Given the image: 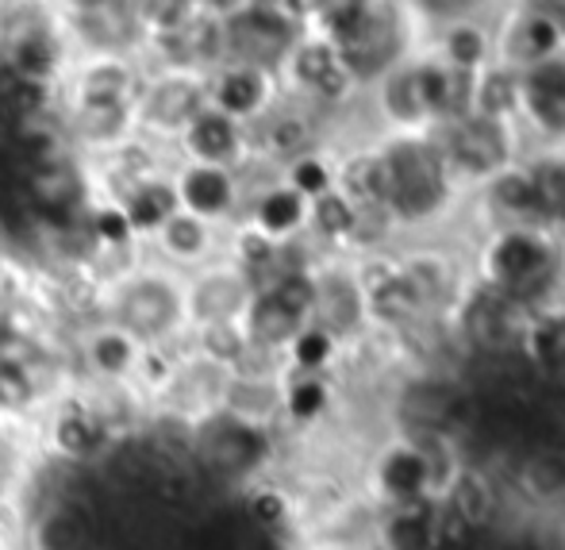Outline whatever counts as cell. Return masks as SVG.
Masks as SVG:
<instances>
[{
    "label": "cell",
    "instance_id": "5bb4252c",
    "mask_svg": "<svg viewBox=\"0 0 565 550\" xmlns=\"http://www.w3.org/2000/svg\"><path fill=\"white\" fill-rule=\"evenodd\" d=\"M227 35V62H243L254 70H274L277 62L289 59V51L297 46V28L281 8L250 4L238 15L224 20Z\"/></svg>",
    "mask_w": 565,
    "mask_h": 550
},
{
    "label": "cell",
    "instance_id": "60d3db41",
    "mask_svg": "<svg viewBox=\"0 0 565 550\" xmlns=\"http://www.w3.org/2000/svg\"><path fill=\"white\" fill-rule=\"evenodd\" d=\"M181 355H185V342H181V347H142L139 362H135V373H131V393L147 404V412L154 409L166 396V389L173 385Z\"/></svg>",
    "mask_w": 565,
    "mask_h": 550
},
{
    "label": "cell",
    "instance_id": "f1b7e54d",
    "mask_svg": "<svg viewBox=\"0 0 565 550\" xmlns=\"http://www.w3.org/2000/svg\"><path fill=\"white\" fill-rule=\"evenodd\" d=\"M331 46L339 51V62L350 77H377V74H385L396 54L393 20H385V15H377V12H365L362 23Z\"/></svg>",
    "mask_w": 565,
    "mask_h": 550
},
{
    "label": "cell",
    "instance_id": "836d02e7",
    "mask_svg": "<svg viewBox=\"0 0 565 550\" xmlns=\"http://www.w3.org/2000/svg\"><path fill=\"white\" fill-rule=\"evenodd\" d=\"M520 93H523V105H527L531 119H535L543 131L565 135V62L562 59H546V62H539V66H531Z\"/></svg>",
    "mask_w": 565,
    "mask_h": 550
},
{
    "label": "cell",
    "instance_id": "4dcf8cb0",
    "mask_svg": "<svg viewBox=\"0 0 565 550\" xmlns=\"http://www.w3.org/2000/svg\"><path fill=\"white\" fill-rule=\"evenodd\" d=\"M292 82L300 89L316 93L320 101H342L354 85V77L342 70L339 51L331 43H300L289 51Z\"/></svg>",
    "mask_w": 565,
    "mask_h": 550
},
{
    "label": "cell",
    "instance_id": "2e32d148",
    "mask_svg": "<svg viewBox=\"0 0 565 550\" xmlns=\"http://www.w3.org/2000/svg\"><path fill=\"white\" fill-rule=\"evenodd\" d=\"M439 508L473 539V543L481 536H489L508 508V493H504V482H500L497 466L481 458H469L466 466H461V474L454 477L450 493L443 497Z\"/></svg>",
    "mask_w": 565,
    "mask_h": 550
},
{
    "label": "cell",
    "instance_id": "ba28073f",
    "mask_svg": "<svg viewBox=\"0 0 565 550\" xmlns=\"http://www.w3.org/2000/svg\"><path fill=\"white\" fill-rule=\"evenodd\" d=\"M70 62H74V54L66 46V35H62V23H51L43 15L8 23L4 43H0V66H4V74L20 77V82H39L58 89Z\"/></svg>",
    "mask_w": 565,
    "mask_h": 550
},
{
    "label": "cell",
    "instance_id": "7c38bea8",
    "mask_svg": "<svg viewBox=\"0 0 565 550\" xmlns=\"http://www.w3.org/2000/svg\"><path fill=\"white\" fill-rule=\"evenodd\" d=\"M142 77L147 70L135 54H85L70 62L58 105H135Z\"/></svg>",
    "mask_w": 565,
    "mask_h": 550
},
{
    "label": "cell",
    "instance_id": "7dc6e473",
    "mask_svg": "<svg viewBox=\"0 0 565 550\" xmlns=\"http://www.w3.org/2000/svg\"><path fill=\"white\" fill-rule=\"evenodd\" d=\"M285 186H289L292 193L305 197V201H316V197L335 189V170H331V162L323 155L308 150V155H300L297 162L285 166Z\"/></svg>",
    "mask_w": 565,
    "mask_h": 550
},
{
    "label": "cell",
    "instance_id": "bcb514c9",
    "mask_svg": "<svg viewBox=\"0 0 565 550\" xmlns=\"http://www.w3.org/2000/svg\"><path fill=\"white\" fill-rule=\"evenodd\" d=\"M520 101H523L520 82L512 74H504V70H492V74H484L473 85V116L504 124V116H512L520 108Z\"/></svg>",
    "mask_w": 565,
    "mask_h": 550
},
{
    "label": "cell",
    "instance_id": "d590c367",
    "mask_svg": "<svg viewBox=\"0 0 565 550\" xmlns=\"http://www.w3.org/2000/svg\"><path fill=\"white\" fill-rule=\"evenodd\" d=\"M335 189L354 209H388V170L381 150L350 155L335 170Z\"/></svg>",
    "mask_w": 565,
    "mask_h": 550
},
{
    "label": "cell",
    "instance_id": "cb8c5ba5",
    "mask_svg": "<svg viewBox=\"0 0 565 550\" xmlns=\"http://www.w3.org/2000/svg\"><path fill=\"white\" fill-rule=\"evenodd\" d=\"M316 277V308H312V324L323 328L342 350L354 347L365 331V300L358 289L354 269H312Z\"/></svg>",
    "mask_w": 565,
    "mask_h": 550
},
{
    "label": "cell",
    "instance_id": "c3c4849f",
    "mask_svg": "<svg viewBox=\"0 0 565 550\" xmlns=\"http://www.w3.org/2000/svg\"><path fill=\"white\" fill-rule=\"evenodd\" d=\"M558 46V28L551 20H523L512 35V54L523 62H546Z\"/></svg>",
    "mask_w": 565,
    "mask_h": 550
},
{
    "label": "cell",
    "instance_id": "11a10c76",
    "mask_svg": "<svg viewBox=\"0 0 565 550\" xmlns=\"http://www.w3.org/2000/svg\"><path fill=\"white\" fill-rule=\"evenodd\" d=\"M323 4H328V0H285V8H281V12L289 15V20H300V15L323 12Z\"/></svg>",
    "mask_w": 565,
    "mask_h": 550
},
{
    "label": "cell",
    "instance_id": "7a4b0ae2",
    "mask_svg": "<svg viewBox=\"0 0 565 550\" xmlns=\"http://www.w3.org/2000/svg\"><path fill=\"white\" fill-rule=\"evenodd\" d=\"M39 451L51 462L70 469H100L105 458L113 454L119 435L105 420V412L97 409L89 389L77 385L62 389L51 404L43 409V416L35 420Z\"/></svg>",
    "mask_w": 565,
    "mask_h": 550
},
{
    "label": "cell",
    "instance_id": "8992f818",
    "mask_svg": "<svg viewBox=\"0 0 565 550\" xmlns=\"http://www.w3.org/2000/svg\"><path fill=\"white\" fill-rule=\"evenodd\" d=\"M358 489L373 508L431 500L427 497V462L419 443L404 432H385V440H377V446L365 454Z\"/></svg>",
    "mask_w": 565,
    "mask_h": 550
},
{
    "label": "cell",
    "instance_id": "44dd1931",
    "mask_svg": "<svg viewBox=\"0 0 565 550\" xmlns=\"http://www.w3.org/2000/svg\"><path fill=\"white\" fill-rule=\"evenodd\" d=\"M250 150H254L250 131L216 108H204L201 116L181 131V139L173 142V158H178V162L224 166V170H235V173L246 166Z\"/></svg>",
    "mask_w": 565,
    "mask_h": 550
},
{
    "label": "cell",
    "instance_id": "ffe728a7",
    "mask_svg": "<svg viewBox=\"0 0 565 550\" xmlns=\"http://www.w3.org/2000/svg\"><path fill=\"white\" fill-rule=\"evenodd\" d=\"M58 15L62 35H66L74 59H85V54H139L142 46V31L135 28L127 0H108V4Z\"/></svg>",
    "mask_w": 565,
    "mask_h": 550
},
{
    "label": "cell",
    "instance_id": "7402d4cb",
    "mask_svg": "<svg viewBox=\"0 0 565 550\" xmlns=\"http://www.w3.org/2000/svg\"><path fill=\"white\" fill-rule=\"evenodd\" d=\"M142 251H150L147 258H154L158 266L185 277V274H193V269L220 258V251H224V231L178 209L154 231V239H150Z\"/></svg>",
    "mask_w": 565,
    "mask_h": 550
},
{
    "label": "cell",
    "instance_id": "f907efd6",
    "mask_svg": "<svg viewBox=\"0 0 565 550\" xmlns=\"http://www.w3.org/2000/svg\"><path fill=\"white\" fill-rule=\"evenodd\" d=\"M381 101H385V112L396 119V124H416V119L427 116L424 105H419V93H416L412 74H393V77H388Z\"/></svg>",
    "mask_w": 565,
    "mask_h": 550
},
{
    "label": "cell",
    "instance_id": "d6986e66",
    "mask_svg": "<svg viewBox=\"0 0 565 550\" xmlns=\"http://www.w3.org/2000/svg\"><path fill=\"white\" fill-rule=\"evenodd\" d=\"M435 147L443 150L450 170L473 173V178H492V173L508 170V155H512L508 127L484 116L443 124V135H435Z\"/></svg>",
    "mask_w": 565,
    "mask_h": 550
},
{
    "label": "cell",
    "instance_id": "e0dca14e",
    "mask_svg": "<svg viewBox=\"0 0 565 550\" xmlns=\"http://www.w3.org/2000/svg\"><path fill=\"white\" fill-rule=\"evenodd\" d=\"M170 178H173V193H178L181 212L212 223V228L238 223V212H243V181H238L235 170L173 162Z\"/></svg>",
    "mask_w": 565,
    "mask_h": 550
},
{
    "label": "cell",
    "instance_id": "484cf974",
    "mask_svg": "<svg viewBox=\"0 0 565 550\" xmlns=\"http://www.w3.org/2000/svg\"><path fill=\"white\" fill-rule=\"evenodd\" d=\"M370 550H447L443 547V508L435 500L377 508Z\"/></svg>",
    "mask_w": 565,
    "mask_h": 550
},
{
    "label": "cell",
    "instance_id": "603a6c76",
    "mask_svg": "<svg viewBox=\"0 0 565 550\" xmlns=\"http://www.w3.org/2000/svg\"><path fill=\"white\" fill-rule=\"evenodd\" d=\"M342 409L335 373H285L281 381V432L297 440L320 435Z\"/></svg>",
    "mask_w": 565,
    "mask_h": 550
},
{
    "label": "cell",
    "instance_id": "8d00e7d4",
    "mask_svg": "<svg viewBox=\"0 0 565 550\" xmlns=\"http://www.w3.org/2000/svg\"><path fill=\"white\" fill-rule=\"evenodd\" d=\"M401 269H404L412 293L419 297V305H424V313L431 316V320H439L443 308H447L450 300H458L454 269H450L447 258H439V254H416V258H404Z\"/></svg>",
    "mask_w": 565,
    "mask_h": 550
},
{
    "label": "cell",
    "instance_id": "d6a6232c",
    "mask_svg": "<svg viewBox=\"0 0 565 550\" xmlns=\"http://www.w3.org/2000/svg\"><path fill=\"white\" fill-rule=\"evenodd\" d=\"M246 223H254V228L274 239V243H292V239L308 228V201L300 193H292L285 181H277V186L262 189L250 201Z\"/></svg>",
    "mask_w": 565,
    "mask_h": 550
},
{
    "label": "cell",
    "instance_id": "680465c9",
    "mask_svg": "<svg viewBox=\"0 0 565 550\" xmlns=\"http://www.w3.org/2000/svg\"><path fill=\"white\" fill-rule=\"evenodd\" d=\"M554 223H558V228H562V235H565V209L558 212V216H554Z\"/></svg>",
    "mask_w": 565,
    "mask_h": 550
},
{
    "label": "cell",
    "instance_id": "5b68a950",
    "mask_svg": "<svg viewBox=\"0 0 565 550\" xmlns=\"http://www.w3.org/2000/svg\"><path fill=\"white\" fill-rule=\"evenodd\" d=\"M209 108V74L196 70H154L135 97V131L173 150L189 124Z\"/></svg>",
    "mask_w": 565,
    "mask_h": 550
},
{
    "label": "cell",
    "instance_id": "6da1fadb",
    "mask_svg": "<svg viewBox=\"0 0 565 550\" xmlns=\"http://www.w3.org/2000/svg\"><path fill=\"white\" fill-rule=\"evenodd\" d=\"M100 320L116 324L139 347H181L189 335L185 277L142 254L131 269L105 282Z\"/></svg>",
    "mask_w": 565,
    "mask_h": 550
},
{
    "label": "cell",
    "instance_id": "9c48e42d",
    "mask_svg": "<svg viewBox=\"0 0 565 550\" xmlns=\"http://www.w3.org/2000/svg\"><path fill=\"white\" fill-rule=\"evenodd\" d=\"M527 316V308H520L504 293L481 285L458 305V347H466L477 358L515 355Z\"/></svg>",
    "mask_w": 565,
    "mask_h": 550
},
{
    "label": "cell",
    "instance_id": "db71d44e",
    "mask_svg": "<svg viewBox=\"0 0 565 550\" xmlns=\"http://www.w3.org/2000/svg\"><path fill=\"white\" fill-rule=\"evenodd\" d=\"M201 8L209 15H216V20H231V15H238L243 8H250V0H201Z\"/></svg>",
    "mask_w": 565,
    "mask_h": 550
},
{
    "label": "cell",
    "instance_id": "ab89813d",
    "mask_svg": "<svg viewBox=\"0 0 565 550\" xmlns=\"http://www.w3.org/2000/svg\"><path fill=\"white\" fill-rule=\"evenodd\" d=\"M492 204L512 220V228H543L546 209L535 193V181L527 170H500L492 173Z\"/></svg>",
    "mask_w": 565,
    "mask_h": 550
},
{
    "label": "cell",
    "instance_id": "b9f144b4",
    "mask_svg": "<svg viewBox=\"0 0 565 550\" xmlns=\"http://www.w3.org/2000/svg\"><path fill=\"white\" fill-rule=\"evenodd\" d=\"M185 347L193 350V355H201L204 362L235 370V366L246 358V350H250V339H246V331H243V320L238 324H209V328L189 331Z\"/></svg>",
    "mask_w": 565,
    "mask_h": 550
},
{
    "label": "cell",
    "instance_id": "4fadbf2b",
    "mask_svg": "<svg viewBox=\"0 0 565 550\" xmlns=\"http://www.w3.org/2000/svg\"><path fill=\"white\" fill-rule=\"evenodd\" d=\"M254 300V285L235 262L220 254L216 262L185 274V320L189 331L209 324H238Z\"/></svg>",
    "mask_w": 565,
    "mask_h": 550
},
{
    "label": "cell",
    "instance_id": "f546056e",
    "mask_svg": "<svg viewBox=\"0 0 565 550\" xmlns=\"http://www.w3.org/2000/svg\"><path fill=\"white\" fill-rule=\"evenodd\" d=\"M281 378H262V373H231L224 416L250 427L281 432Z\"/></svg>",
    "mask_w": 565,
    "mask_h": 550
},
{
    "label": "cell",
    "instance_id": "f6af8a7d",
    "mask_svg": "<svg viewBox=\"0 0 565 550\" xmlns=\"http://www.w3.org/2000/svg\"><path fill=\"white\" fill-rule=\"evenodd\" d=\"M354 220H358V209L339 193V189L308 201V228H312L320 239H328V243H350Z\"/></svg>",
    "mask_w": 565,
    "mask_h": 550
},
{
    "label": "cell",
    "instance_id": "ee69618b",
    "mask_svg": "<svg viewBox=\"0 0 565 550\" xmlns=\"http://www.w3.org/2000/svg\"><path fill=\"white\" fill-rule=\"evenodd\" d=\"M127 8H131V20L142 31V39L181 31L204 12L201 0H127Z\"/></svg>",
    "mask_w": 565,
    "mask_h": 550
},
{
    "label": "cell",
    "instance_id": "9a60e30c",
    "mask_svg": "<svg viewBox=\"0 0 565 550\" xmlns=\"http://www.w3.org/2000/svg\"><path fill=\"white\" fill-rule=\"evenodd\" d=\"M354 277H358V289H362V300H365V320L377 324V328L404 335V331L416 328V324L431 320V316L424 313V305H419V297L412 293L401 262L370 258L354 269Z\"/></svg>",
    "mask_w": 565,
    "mask_h": 550
},
{
    "label": "cell",
    "instance_id": "816d5d0a",
    "mask_svg": "<svg viewBox=\"0 0 565 550\" xmlns=\"http://www.w3.org/2000/svg\"><path fill=\"white\" fill-rule=\"evenodd\" d=\"M447 54H450L454 70H466V74H473V66H481V59H484V39L477 35V31L461 28V31H454V35L447 39Z\"/></svg>",
    "mask_w": 565,
    "mask_h": 550
},
{
    "label": "cell",
    "instance_id": "52a82bcc",
    "mask_svg": "<svg viewBox=\"0 0 565 550\" xmlns=\"http://www.w3.org/2000/svg\"><path fill=\"white\" fill-rule=\"evenodd\" d=\"M504 482L508 505L523 508L531 516H565V443H535L497 466Z\"/></svg>",
    "mask_w": 565,
    "mask_h": 550
},
{
    "label": "cell",
    "instance_id": "f5cc1de1",
    "mask_svg": "<svg viewBox=\"0 0 565 550\" xmlns=\"http://www.w3.org/2000/svg\"><path fill=\"white\" fill-rule=\"evenodd\" d=\"M20 432H23V427L8 424V420L0 416V466H12V462H15V451H20Z\"/></svg>",
    "mask_w": 565,
    "mask_h": 550
},
{
    "label": "cell",
    "instance_id": "277c9868",
    "mask_svg": "<svg viewBox=\"0 0 565 550\" xmlns=\"http://www.w3.org/2000/svg\"><path fill=\"white\" fill-rule=\"evenodd\" d=\"M393 220H427L450 197V166L435 139H393L385 150Z\"/></svg>",
    "mask_w": 565,
    "mask_h": 550
},
{
    "label": "cell",
    "instance_id": "9f6ffc18",
    "mask_svg": "<svg viewBox=\"0 0 565 550\" xmlns=\"http://www.w3.org/2000/svg\"><path fill=\"white\" fill-rule=\"evenodd\" d=\"M39 8H54V12H62L66 8V0H35Z\"/></svg>",
    "mask_w": 565,
    "mask_h": 550
},
{
    "label": "cell",
    "instance_id": "4316f807",
    "mask_svg": "<svg viewBox=\"0 0 565 550\" xmlns=\"http://www.w3.org/2000/svg\"><path fill=\"white\" fill-rule=\"evenodd\" d=\"M269 105H274V82H269L266 70L224 62L209 74V108L224 112L235 124H258Z\"/></svg>",
    "mask_w": 565,
    "mask_h": 550
},
{
    "label": "cell",
    "instance_id": "6f0895ef",
    "mask_svg": "<svg viewBox=\"0 0 565 550\" xmlns=\"http://www.w3.org/2000/svg\"><path fill=\"white\" fill-rule=\"evenodd\" d=\"M558 523H562V531H558V536H554V539H558V550H565V516H562Z\"/></svg>",
    "mask_w": 565,
    "mask_h": 550
},
{
    "label": "cell",
    "instance_id": "74e56055",
    "mask_svg": "<svg viewBox=\"0 0 565 550\" xmlns=\"http://www.w3.org/2000/svg\"><path fill=\"white\" fill-rule=\"evenodd\" d=\"M258 150L269 155L274 162H297L300 155L316 150L312 124L297 112H266L258 119Z\"/></svg>",
    "mask_w": 565,
    "mask_h": 550
},
{
    "label": "cell",
    "instance_id": "30bf717a",
    "mask_svg": "<svg viewBox=\"0 0 565 550\" xmlns=\"http://www.w3.org/2000/svg\"><path fill=\"white\" fill-rule=\"evenodd\" d=\"M28 550H108V523L85 493H62L46 500L23 531Z\"/></svg>",
    "mask_w": 565,
    "mask_h": 550
},
{
    "label": "cell",
    "instance_id": "8fae6325",
    "mask_svg": "<svg viewBox=\"0 0 565 550\" xmlns=\"http://www.w3.org/2000/svg\"><path fill=\"white\" fill-rule=\"evenodd\" d=\"M227 381H231V370L204 362L201 355H193V350L185 347V355H181V362H178V373H173V385L166 389V396L150 412L189 427V432H196V427L224 416Z\"/></svg>",
    "mask_w": 565,
    "mask_h": 550
},
{
    "label": "cell",
    "instance_id": "681fc988",
    "mask_svg": "<svg viewBox=\"0 0 565 550\" xmlns=\"http://www.w3.org/2000/svg\"><path fill=\"white\" fill-rule=\"evenodd\" d=\"M531 181H535V193L543 201L546 216H558L565 209V158H539L535 166H527Z\"/></svg>",
    "mask_w": 565,
    "mask_h": 550
},
{
    "label": "cell",
    "instance_id": "f35d334b",
    "mask_svg": "<svg viewBox=\"0 0 565 550\" xmlns=\"http://www.w3.org/2000/svg\"><path fill=\"white\" fill-rule=\"evenodd\" d=\"M408 435V432H404ZM424 451V462H427V497L435 505H443V497L450 493L454 477L461 474V466L469 462V451L458 435H447V432H424V435H412Z\"/></svg>",
    "mask_w": 565,
    "mask_h": 550
},
{
    "label": "cell",
    "instance_id": "91938a15",
    "mask_svg": "<svg viewBox=\"0 0 565 550\" xmlns=\"http://www.w3.org/2000/svg\"><path fill=\"white\" fill-rule=\"evenodd\" d=\"M0 550H28V547H0Z\"/></svg>",
    "mask_w": 565,
    "mask_h": 550
},
{
    "label": "cell",
    "instance_id": "e575fe53",
    "mask_svg": "<svg viewBox=\"0 0 565 550\" xmlns=\"http://www.w3.org/2000/svg\"><path fill=\"white\" fill-rule=\"evenodd\" d=\"M119 209H124L127 228L139 239V246H147L150 239H154V231L181 209L178 193H173V178L170 173H158V178L142 181L139 189H131V193L119 201Z\"/></svg>",
    "mask_w": 565,
    "mask_h": 550
},
{
    "label": "cell",
    "instance_id": "ac0fdd59",
    "mask_svg": "<svg viewBox=\"0 0 565 550\" xmlns=\"http://www.w3.org/2000/svg\"><path fill=\"white\" fill-rule=\"evenodd\" d=\"M139 355H142L139 342L108 320H93L89 328L74 335V370L82 385H97V389L131 385Z\"/></svg>",
    "mask_w": 565,
    "mask_h": 550
},
{
    "label": "cell",
    "instance_id": "1f68e13d",
    "mask_svg": "<svg viewBox=\"0 0 565 550\" xmlns=\"http://www.w3.org/2000/svg\"><path fill=\"white\" fill-rule=\"evenodd\" d=\"M308 324L312 320L289 313L269 289H254V300L243 316V331H246V339H250V347L269 350V355H285V347H289Z\"/></svg>",
    "mask_w": 565,
    "mask_h": 550
},
{
    "label": "cell",
    "instance_id": "83f0119b",
    "mask_svg": "<svg viewBox=\"0 0 565 550\" xmlns=\"http://www.w3.org/2000/svg\"><path fill=\"white\" fill-rule=\"evenodd\" d=\"M515 355L539 385H558L565 378V308H535L523 324Z\"/></svg>",
    "mask_w": 565,
    "mask_h": 550
},
{
    "label": "cell",
    "instance_id": "d4e9b609",
    "mask_svg": "<svg viewBox=\"0 0 565 550\" xmlns=\"http://www.w3.org/2000/svg\"><path fill=\"white\" fill-rule=\"evenodd\" d=\"M235 512L258 536H285L300 543V512L281 474H262L235 489Z\"/></svg>",
    "mask_w": 565,
    "mask_h": 550
},
{
    "label": "cell",
    "instance_id": "3957f363",
    "mask_svg": "<svg viewBox=\"0 0 565 550\" xmlns=\"http://www.w3.org/2000/svg\"><path fill=\"white\" fill-rule=\"evenodd\" d=\"M558 282V251L539 228H508L484 251V285L535 313Z\"/></svg>",
    "mask_w": 565,
    "mask_h": 550
},
{
    "label": "cell",
    "instance_id": "7bdbcfd3",
    "mask_svg": "<svg viewBox=\"0 0 565 550\" xmlns=\"http://www.w3.org/2000/svg\"><path fill=\"white\" fill-rule=\"evenodd\" d=\"M285 373H335L342 362V347L323 328L308 324L297 339L285 347Z\"/></svg>",
    "mask_w": 565,
    "mask_h": 550
}]
</instances>
